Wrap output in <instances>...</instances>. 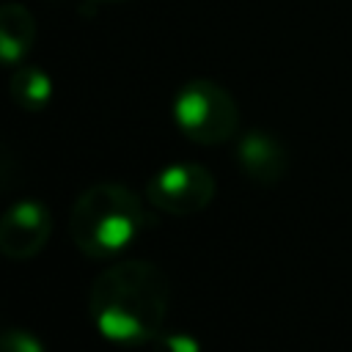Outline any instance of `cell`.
<instances>
[{
  "label": "cell",
  "mask_w": 352,
  "mask_h": 352,
  "mask_svg": "<svg viewBox=\"0 0 352 352\" xmlns=\"http://www.w3.org/2000/svg\"><path fill=\"white\" fill-rule=\"evenodd\" d=\"M168 300V275L151 261L126 258L96 275L88 292V316L102 338L140 346L162 330Z\"/></svg>",
  "instance_id": "obj_1"
},
{
  "label": "cell",
  "mask_w": 352,
  "mask_h": 352,
  "mask_svg": "<svg viewBox=\"0 0 352 352\" xmlns=\"http://www.w3.org/2000/svg\"><path fill=\"white\" fill-rule=\"evenodd\" d=\"M148 212L140 198L113 182H99L82 190L69 214V234L80 253L104 261L124 253L148 226Z\"/></svg>",
  "instance_id": "obj_2"
},
{
  "label": "cell",
  "mask_w": 352,
  "mask_h": 352,
  "mask_svg": "<svg viewBox=\"0 0 352 352\" xmlns=\"http://www.w3.org/2000/svg\"><path fill=\"white\" fill-rule=\"evenodd\" d=\"M173 121L187 140L198 146H217L236 135L239 107L223 85L195 77L173 96Z\"/></svg>",
  "instance_id": "obj_3"
},
{
  "label": "cell",
  "mask_w": 352,
  "mask_h": 352,
  "mask_svg": "<svg viewBox=\"0 0 352 352\" xmlns=\"http://www.w3.org/2000/svg\"><path fill=\"white\" fill-rule=\"evenodd\" d=\"M214 176L198 162H179L157 170L146 184V198L154 209L176 217L204 212L214 198Z\"/></svg>",
  "instance_id": "obj_4"
},
{
  "label": "cell",
  "mask_w": 352,
  "mask_h": 352,
  "mask_svg": "<svg viewBox=\"0 0 352 352\" xmlns=\"http://www.w3.org/2000/svg\"><path fill=\"white\" fill-rule=\"evenodd\" d=\"M52 234V214L41 201L22 198L0 217V253L11 261L33 258L44 250Z\"/></svg>",
  "instance_id": "obj_5"
},
{
  "label": "cell",
  "mask_w": 352,
  "mask_h": 352,
  "mask_svg": "<svg viewBox=\"0 0 352 352\" xmlns=\"http://www.w3.org/2000/svg\"><path fill=\"white\" fill-rule=\"evenodd\" d=\"M236 162L250 182L261 187H272L283 179L289 157H286L283 143L275 135L264 129H250L236 143Z\"/></svg>",
  "instance_id": "obj_6"
},
{
  "label": "cell",
  "mask_w": 352,
  "mask_h": 352,
  "mask_svg": "<svg viewBox=\"0 0 352 352\" xmlns=\"http://www.w3.org/2000/svg\"><path fill=\"white\" fill-rule=\"evenodd\" d=\"M36 41V19L19 3L0 6V66H16Z\"/></svg>",
  "instance_id": "obj_7"
},
{
  "label": "cell",
  "mask_w": 352,
  "mask_h": 352,
  "mask_svg": "<svg viewBox=\"0 0 352 352\" xmlns=\"http://www.w3.org/2000/svg\"><path fill=\"white\" fill-rule=\"evenodd\" d=\"M8 94L16 107L28 113H38L52 99V80L38 66H19L8 80Z\"/></svg>",
  "instance_id": "obj_8"
},
{
  "label": "cell",
  "mask_w": 352,
  "mask_h": 352,
  "mask_svg": "<svg viewBox=\"0 0 352 352\" xmlns=\"http://www.w3.org/2000/svg\"><path fill=\"white\" fill-rule=\"evenodd\" d=\"M0 352H47V346L36 333L25 327H8L0 333Z\"/></svg>",
  "instance_id": "obj_9"
},
{
  "label": "cell",
  "mask_w": 352,
  "mask_h": 352,
  "mask_svg": "<svg viewBox=\"0 0 352 352\" xmlns=\"http://www.w3.org/2000/svg\"><path fill=\"white\" fill-rule=\"evenodd\" d=\"M148 344L154 346V352H201L198 338L182 330H160Z\"/></svg>",
  "instance_id": "obj_10"
},
{
  "label": "cell",
  "mask_w": 352,
  "mask_h": 352,
  "mask_svg": "<svg viewBox=\"0 0 352 352\" xmlns=\"http://www.w3.org/2000/svg\"><path fill=\"white\" fill-rule=\"evenodd\" d=\"M19 176H22V168H19L16 154L0 140V195L11 192L19 182Z\"/></svg>",
  "instance_id": "obj_11"
},
{
  "label": "cell",
  "mask_w": 352,
  "mask_h": 352,
  "mask_svg": "<svg viewBox=\"0 0 352 352\" xmlns=\"http://www.w3.org/2000/svg\"><path fill=\"white\" fill-rule=\"evenodd\" d=\"M102 3H124V0H102Z\"/></svg>",
  "instance_id": "obj_12"
}]
</instances>
